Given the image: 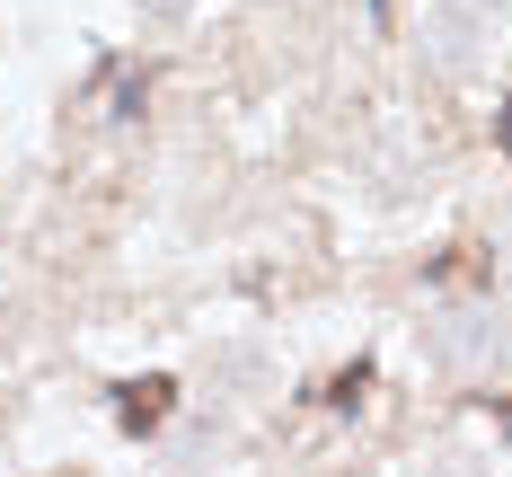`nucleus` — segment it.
<instances>
[{"mask_svg":"<svg viewBox=\"0 0 512 477\" xmlns=\"http://www.w3.org/2000/svg\"><path fill=\"white\" fill-rule=\"evenodd\" d=\"M477 9H486V0H477Z\"/></svg>","mask_w":512,"mask_h":477,"instance_id":"nucleus-5","label":"nucleus"},{"mask_svg":"<svg viewBox=\"0 0 512 477\" xmlns=\"http://www.w3.org/2000/svg\"><path fill=\"white\" fill-rule=\"evenodd\" d=\"M442 363H477V354H504V310H451L433 336Z\"/></svg>","mask_w":512,"mask_h":477,"instance_id":"nucleus-2","label":"nucleus"},{"mask_svg":"<svg viewBox=\"0 0 512 477\" xmlns=\"http://www.w3.org/2000/svg\"><path fill=\"white\" fill-rule=\"evenodd\" d=\"M159 398H168V380H142V389H124V424H159Z\"/></svg>","mask_w":512,"mask_h":477,"instance_id":"nucleus-3","label":"nucleus"},{"mask_svg":"<svg viewBox=\"0 0 512 477\" xmlns=\"http://www.w3.org/2000/svg\"><path fill=\"white\" fill-rule=\"evenodd\" d=\"M477 0H442V9H424V62L442 71V80H460L468 62H477Z\"/></svg>","mask_w":512,"mask_h":477,"instance_id":"nucleus-1","label":"nucleus"},{"mask_svg":"<svg viewBox=\"0 0 512 477\" xmlns=\"http://www.w3.org/2000/svg\"><path fill=\"white\" fill-rule=\"evenodd\" d=\"M133 9H142V18H186L195 0H133Z\"/></svg>","mask_w":512,"mask_h":477,"instance_id":"nucleus-4","label":"nucleus"}]
</instances>
